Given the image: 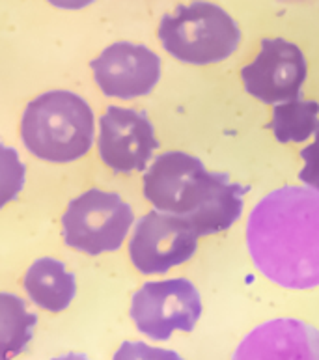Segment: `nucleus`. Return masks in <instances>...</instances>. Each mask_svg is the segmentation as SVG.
I'll use <instances>...</instances> for the list:
<instances>
[{"instance_id": "1", "label": "nucleus", "mask_w": 319, "mask_h": 360, "mask_svg": "<svg viewBox=\"0 0 319 360\" xmlns=\"http://www.w3.org/2000/svg\"><path fill=\"white\" fill-rule=\"evenodd\" d=\"M247 245L263 276L287 290L319 285V191L280 187L256 204Z\"/></svg>"}, {"instance_id": "2", "label": "nucleus", "mask_w": 319, "mask_h": 360, "mask_svg": "<svg viewBox=\"0 0 319 360\" xmlns=\"http://www.w3.org/2000/svg\"><path fill=\"white\" fill-rule=\"evenodd\" d=\"M144 196L157 211L183 217L198 237L228 230L243 213L249 187L228 174L209 172L206 165L185 151L155 157L144 174Z\"/></svg>"}, {"instance_id": "3", "label": "nucleus", "mask_w": 319, "mask_h": 360, "mask_svg": "<svg viewBox=\"0 0 319 360\" xmlns=\"http://www.w3.org/2000/svg\"><path fill=\"white\" fill-rule=\"evenodd\" d=\"M21 136L25 148L41 161H77L93 144L96 118L92 107L73 91L41 94L25 108Z\"/></svg>"}, {"instance_id": "4", "label": "nucleus", "mask_w": 319, "mask_h": 360, "mask_svg": "<svg viewBox=\"0 0 319 360\" xmlns=\"http://www.w3.org/2000/svg\"><path fill=\"white\" fill-rule=\"evenodd\" d=\"M159 39L164 51L179 62L209 65L230 58L237 51L241 30L221 6L195 0L162 17Z\"/></svg>"}, {"instance_id": "5", "label": "nucleus", "mask_w": 319, "mask_h": 360, "mask_svg": "<svg viewBox=\"0 0 319 360\" xmlns=\"http://www.w3.org/2000/svg\"><path fill=\"white\" fill-rule=\"evenodd\" d=\"M133 221V210L119 194L90 188L71 200L62 217L64 241L88 256L114 252L124 245Z\"/></svg>"}, {"instance_id": "6", "label": "nucleus", "mask_w": 319, "mask_h": 360, "mask_svg": "<svg viewBox=\"0 0 319 360\" xmlns=\"http://www.w3.org/2000/svg\"><path fill=\"white\" fill-rule=\"evenodd\" d=\"M202 316V297L187 278L148 282L131 301L136 328L152 340H168L176 330L190 333Z\"/></svg>"}, {"instance_id": "7", "label": "nucleus", "mask_w": 319, "mask_h": 360, "mask_svg": "<svg viewBox=\"0 0 319 360\" xmlns=\"http://www.w3.org/2000/svg\"><path fill=\"white\" fill-rule=\"evenodd\" d=\"M196 248L198 233L187 219L155 210L136 222L129 256L142 274H164L189 262Z\"/></svg>"}, {"instance_id": "8", "label": "nucleus", "mask_w": 319, "mask_h": 360, "mask_svg": "<svg viewBox=\"0 0 319 360\" xmlns=\"http://www.w3.org/2000/svg\"><path fill=\"white\" fill-rule=\"evenodd\" d=\"M306 75L303 51L282 38L261 39L260 53L241 70L245 90L267 105L299 99Z\"/></svg>"}, {"instance_id": "9", "label": "nucleus", "mask_w": 319, "mask_h": 360, "mask_svg": "<svg viewBox=\"0 0 319 360\" xmlns=\"http://www.w3.org/2000/svg\"><path fill=\"white\" fill-rule=\"evenodd\" d=\"M159 148L152 122L144 112L108 107L99 120L98 150L101 161L118 174L142 172Z\"/></svg>"}, {"instance_id": "10", "label": "nucleus", "mask_w": 319, "mask_h": 360, "mask_svg": "<svg viewBox=\"0 0 319 360\" xmlns=\"http://www.w3.org/2000/svg\"><path fill=\"white\" fill-rule=\"evenodd\" d=\"M105 96L136 99L148 96L161 79V58L146 45L118 41L90 64Z\"/></svg>"}, {"instance_id": "11", "label": "nucleus", "mask_w": 319, "mask_h": 360, "mask_svg": "<svg viewBox=\"0 0 319 360\" xmlns=\"http://www.w3.org/2000/svg\"><path fill=\"white\" fill-rule=\"evenodd\" d=\"M232 360H319V330L292 317L261 323L245 336Z\"/></svg>"}, {"instance_id": "12", "label": "nucleus", "mask_w": 319, "mask_h": 360, "mask_svg": "<svg viewBox=\"0 0 319 360\" xmlns=\"http://www.w3.org/2000/svg\"><path fill=\"white\" fill-rule=\"evenodd\" d=\"M22 285L36 307L53 314L70 307L77 293L75 276L65 269L62 262L54 258L34 262L25 273Z\"/></svg>"}, {"instance_id": "13", "label": "nucleus", "mask_w": 319, "mask_h": 360, "mask_svg": "<svg viewBox=\"0 0 319 360\" xmlns=\"http://www.w3.org/2000/svg\"><path fill=\"white\" fill-rule=\"evenodd\" d=\"M36 323L21 297L0 291V360H13L27 349Z\"/></svg>"}, {"instance_id": "14", "label": "nucleus", "mask_w": 319, "mask_h": 360, "mask_svg": "<svg viewBox=\"0 0 319 360\" xmlns=\"http://www.w3.org/2000/svg\"><path fill=\"white\" fill-rule=\"evenodd\" d=\"M269 129L282 144L304 142L319 131V103L293 99L273 107V122Z\"/></svg>"}, {"instance_id": "15", "label": "nucleus", "mask_w": 319, "mask_h": 360, "mask_svg": "<svg viewBox=\"0 0 319 360\" xmlns=\"http://www.w3.org/2000/svg\"><path fill=\"white\" fill-rule=\"evenodd\" d=\"M27 179V167L17 150L0 144V210L19 196Z\"/></svg>"}, {"instance_id": "16", "label": "nucleus", "mask_w": 319, "mask_h": 360, "mask_svg": "<svg viewBox=\"0 0 319 360\" xmlns=\"http://www.w3.org/2000/svg\"><path fill=\"white\" fill-rule=\"evenodd\" d=\"M112 360H185L170 349L148 345L146 342H124Z\"/></svg>"}, {"instance_id": "17", "label": "nucleus", "mask_w": 319, "mask_h": 360, "mask_svg": "<svg viewBox=\"0 0 319 360\" xmlns=\"http://www.w3.org/2000/svg\"><path fill=\"white\" fill-rule=\"evenodd\" d=\"M301 159L304 161L303 170L299 172V179L315 191H319V131L315 133V140L301 151Z\"/></svg>"}, {"instance_id": "18", "label": "nucleus", "mask_w": 319, "mask_h": 360, "mask_svg": "<svg viewBox=\"0 0 319 360\" xmlns=\"http://www.w3.org/2000/svg\"><path fill=\"white\" fill-rule=\"evenodd\" d=\"M56 8H62V10H81V8H86L93 2V0H47Z\"/></svg>"}, {"instance_id": "19", "label": "nucleus", "mask_w": 319, "mask_h": 360, "mask_svg": "<svg viewBox=\"0 0 319 360\" xmlns=\"http://www.w3.org/2000/svg\"><path fill=\"white\" fill-rule=\"evenodd\" d=\"M53 360H90L86 355H81V353H67L64 356H58V359Z\"/></svg>"}, {"instance_id": "20", "label": "nucleus", "mask_w": 319, "mask_h": 360, "mask_svg": "<svg viewBox=\"0 0 319 360\" xmlns=\"http://www.w3.org/2000/svg\"><path fill=\"white\" fill-rule=\"evenodd\" d=\"M284 2H312V0H284Z\"/></svg>"}]
</instances>
